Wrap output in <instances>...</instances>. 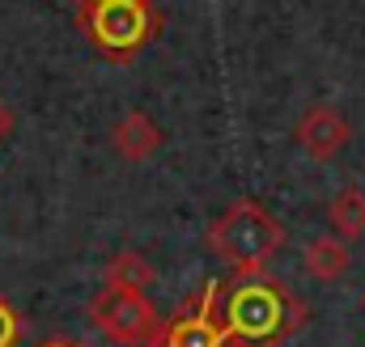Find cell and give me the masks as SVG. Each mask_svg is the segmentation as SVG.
<instances>
[{
  "instance_id": "1",
  "label": "cell",
  "mask_w": 365,
  "mask_h": 347,
  "mask_svg": "<svg viewBox=\"0 0 365 347\" xmlns=\"http://www.w3.org/2000/svg\"><path fill=\"white\" fill-rule=\"evenodd\" d=\"M221 322L234 347H276L306 326V305L280 279L242 275V284L221 301Z\"/></svg>"
},
{
  "instance_id": "2",
  "label": "cell",
  "mask_w": 365,
  "mask_h": 347,
  "mask_svg": "<svg viewBox=\"0 0 365 347\" xmlns=\"http://www.w3.org/2000/svg\"><path fill=\"white\" fill-rule=\"evenodd\" d=\"M284 246V229L272 212L255 199H234L208 225V250L230 262L238 275H259Z\"/></svg>"
},
{
  "instance_id": "3",
  "label": "cell",
  "mask_w": 365,
  "mask_h": 347,
  "mask_svg": "<svg viewBox=\"0 0 365 347\" xmlns=\"http://www.w3.org/2000/svg\"><path fill=\"white\" fill-rule=\"evenodd\" d=\"M77 26L106 60H132L162 26L158 0H90L77 4Z\"/></svg>"
},
{
  "instance_id": "4",
  "label": "cell",
  "mask_w": 365,
  "mask_h": 347,
  "mask_svg": "<svg viewBox=\"0 0 365 347\" xmlns=\"http://www.w3.org/2000/svg\"><path fill=\"white\" fill-rule=\"evenodd\" d=\"M90 322L119 347H153L162 339L166 322L158 305L149 301L145 288H123V284H102L90 301Z\"/></svg>"
},
{
  "instance_id": "5",
  "label": "cell",
  "mask_w": 365,
  "mask_h": 347,
  "mask_svg": "<svg viewBox=\"0 0 365 347\" xmlns=\"http://www.w3.org/2000/svg\"><path fill=\"white\" fill-rule=\"evenodd\" d=\"M217 297H221V288L208 284L182 314H175V322H166L162 339L153 347H234L221 314H217Z\"/></svg>"
},
{
  "instance_id": "6",
  "label": "cell",
  "mask_w": 365,
  "mask_h": 347,
  "mask_svg": "<svg viewBox=\"0 0 365 347\" xmlns=\"http://www.w3.org/2000/svg\"><path fill=\"white\" fill-rule=\"evenodd\" d=\"M293 140H297V149H302L306 157H314V161H331V157H340V153L349 149V140H353V123H349L336 106L319 102V106H310V110L297 119Z\"/></svg>"
},
{
  "instance_id": "7",
  "label": "cell",
  "mask_w": 365,
  "mask_h": 347,
  "mask_svg": "<svg viewBox=\"0 0 365 347\" xmlns=\"http://www.w3.org/2000/svg\"><path fill=\"white\" fill-rule=\"evenodd\" d=\"M166 144V132L158 127V119L153 114H145V110H128L119 123H115V132H110V149L123 157V161H149L158 149Z\"/></svg>"
},
{
  "instance_id": "8",
  "label": "cell",
  "mask_w": 365,
  "mask_h": 347,
  "mask_svg": "<svg viewBox=\"0 0 365 347\" xmlns=\"http://www.w3.org/2000/svg\"><path fill=\"white\" fill-rule=\"evenodd\" d=\"M353 255H349V242L336 237V233H323V237H310L306 242V275L319 279V284H336L340 275H349Z\"/></svg>"
},
{
  "instance_id": "9",
  "label": "cell",
  "mask_w": 365,
  "mask_h": 347,
  "mask_svg": "<svg viewBox=\"0 0 365 347\" xmlns=\"http://www.w3.org/2000/svg\"><path fill=\"white\" fill-rule=\"evenodd\" d=\"M327 220H331L336 237L361 242L365 237V191L361 186H344V191L327 203Z\"/></svg>"
},
{
  "instance_id": "10",
  "label": "cell",
  "mask_w": 365,
  "mask_h": 347,
  "mask_svg": "<svg viewBox=\"0 0 365 347\" xmlns=\"http://www.w3.org/2000/svg\"><path fill=\"white\" fill-rule=\"evenodd\" d=\"M153 262L145 259V255H136V250H119V255H110L106 262V284H123V288H149L153 284Z\"/></svg>"
},
{
  "instance_id": "11",
  "label": "cell",
  "mask_w": 365,
  "mask_h": 347,
  "mask_svg": "<svg viewBox=\"0 0 365 347\" xmlns=\"http://www.w3.org/2000/svg\"><path fill=\"white\" fill-rule=\"evenodd\" d=\"M21 343V314L9 305V297H0V347Z\"/></svg>"
},
{
  "instance_id": "12",
  "label": "cell",
  "mask_w": 365,
  "mask_h": 347,
  "mask_svg": "<svg viewBox=\"0 0 365 347\" xmlns=\"http://www.w3.org/2000/svg\"><path fill=\"white\" fill-rule=\"evenodd\" d=\"M9 136H13V106L0 97V144H4Z\"/></svg>"
},
{
  "instance_id": "13",
  "label": "cell",
  "mask_w": 365,
  "mask_h": 347,
  "mask_svg": "<svg viewBox=\"0 0 365 347\" xmlns=\"http://www.w3.org/2000/svg\"><path fill=\"white\" fill-rule=\"evenodd\" d=\"M38 347H81V343H68V339H47V343H38Z\"/></svg>"
},
{
  "instance_id": "14",
  "label": "cell",
  "mask_w": 365,
  "mask_h": 347,
  "mask_svg": "<svg viewBox=\"0 0 365 347\" xmlns=\"http://www.w3.org/2000/svg\"><path fill=\"white\" fill-rule=\"evenodd\" d=\"M77 4H90V0H77Z\"/></svg>"
},
{
  "instance_id": "15",
  "label": "cell",
  "mask_w": 365,
  "mask_h": 347,
  "mask_svg": "<svg viewBox=\"0 0 365 347\" xmlns=\"http://www.w3.org/2000/svg\"><path fill=\"white\" fill-rule=\"evenodd\" d=\"M361 305H365V297H361Z\"/></svg>"
}]
</instances>
